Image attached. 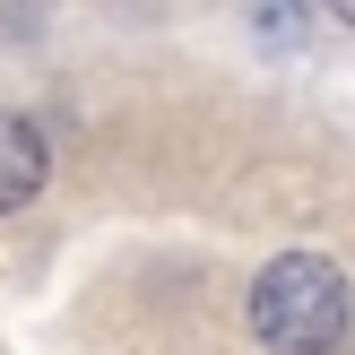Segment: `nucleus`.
I'll return each mask as SVG.
<instances>
[{
	"label": "nucleus",
	"instance_id": "obj_3",
	"mask_svg": "<svg viewBox=\"0 0 355 355\" xmlns=\"http://www.w3.org/2000/svg\"><path fill=\"white\" fill-rule=\"evenodd\" d=\"M260 35H269V44H286V35H304V9H295V0H269V17H260Z\"/></svg>",
	"mask_w": 355,
	"mask_h": 355
},
{
	"label": "nucleus",
	"instance_id": "obj_1",
	"mask_svg": "<svg viewBox=\"0 0 355 355\" xmlns=\"http://www.w3.org/2000/svg\"><path fill=\"white\" fill-rule=\"evenodd\" d=\"M252 329L269 355H338L347 338V277L329 252H277L252 286Z\"/></svg>",
	"mask_w": 355,
	"mask_h": 355
},
{
	"label": "nucleus",
	"instance_id": "obj_2",
	"mask_svg": "<svg viewBox=\"0 0 355 355\" xmlns=\"http://www.w3.org/2000/svg\"><path fill=\"white\" fill-rule=\"evenodd\" d=\"M52 156H44V130H35L26 113H0V217L9 208H26L35 191H44Z\"/></svg>",
	"mask_w": 355,
	"mask_h": 355
},
{
	"label": "nucleus",
	"instance_id": "obj_4",
	"mask_svg": "<svg viewBox=\"0 0 355 355\" xmlns=\"http://www.w3.org/2000/svg\"><path fill=\"white\" fill-rule=\"evenodd\" d=\"M338 17H355V0H338Z\"/></svg>",
	"mask_w": 355,
	"mask_h": 355
}]
</instances>
